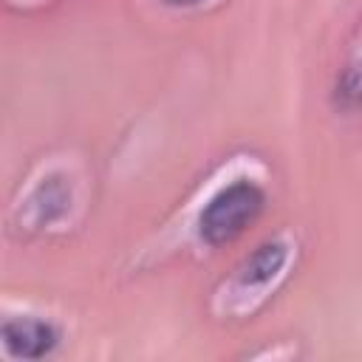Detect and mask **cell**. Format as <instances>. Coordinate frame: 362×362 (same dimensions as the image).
Listing matches in <instances>:
<instances>
[{
	"label": "cell",
	"instance_id": "6da1fadb",
	"mask_svg": "<svg viewBox=\"0 0 362 362\" xmlns=\"http://www.w3.org/2000/svg\"><path fill=\"white\" fill-rule=\"evenodd\" d=\"M263 189L252 181H235L223 187L198 218L201 238L212 246L232 243L238 235L246 232L249 223H255V218L263 209Z\"/></svg>",
	"mask_w": 362,
	"mask_h": 362
},
{
	"label": "cell",
	"instance_id": "3957f363",
	"mask_svg": "<svg viewBox=\"0 0 362 362\" xmlns=\"http://www.w3.org/2000/svg\"><path fill=\"white\" fill-rule=\"evenodd\" d=\"M286 257H288V249H286V243H280V240H272V243L257 246V249L243 260V266H240V272H238L240 286H263V283L274 280L277 272L283 269Z\"/></svg>",
	"mask_w": 362,
	"mask_h": 362
},
{
	"label": "cell",
	"instance_id": "7a4b0ae2",
	"mask_svg": "<svg viewBox=\"0 0 362 362\" xmlns=\"http://www.w3.org/2000/svg\"><path fill=\"white\" fill-rule=\"evenodd\" d=\"M57 328L45 320L34 317H20V320H6L3 322V345L11 356L20 359H42L57 348Z\"/></svg>",
	"mask_w": 362,
	"mask_h": 362
},
{
	"label": "cell",
	"instance_id": "277c9868",
	"mask_svg": "<svg viewBox=\"0 0 362 362\" xmlns=\"http://www.w3.org/2000/svg\"><path fill=\"white\" fill-rule=\"evenodd\" d=\"M167 6H198V3H204V0H164Z\"/></svg>",
	"mask_w": 362,
	"mask_h": 362
}]
</instances>
